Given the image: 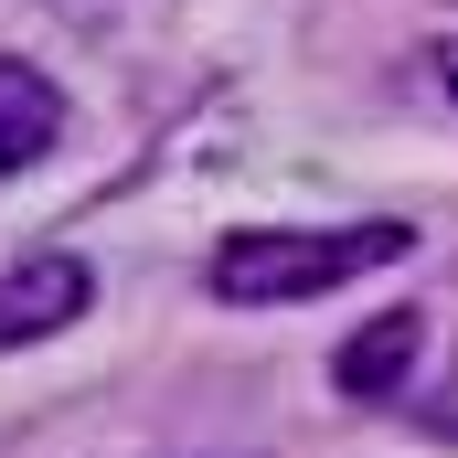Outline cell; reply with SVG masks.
Segmentation results:
<instances>
[{"mask_svg": "<svg viewBox=\"0 0 458 458\" xmlns=\"http://www.w3.org/2000/svg\"><path fill=\"white\" fill-rule=\"evenodd\" d=\"M405 256V225H267V234H234L214 256V299L234 310H277V299H320L362 267Z\"/></svg>", "mask_w": 458, "mask_h": 458, "instance_id": "6da1fadb", "label": "cell"}, {"mask_svg": "<svg viewBox=\"0 0 458 458\" xmlns=\"http://www.w3.org/2000/svg\"><path fill=\"white\" fill-rule=\"evenodd\" d=\"M416 342H427V320H416V310L373 320V331H362V342L342 352V394H384V384H394V373L416 362Z\"/></svg>", "mask_w": 458, "mask_h": 458, "instance_id": "277c9868", "label": "cell"}, {"mask_svg": "<svg viewBox=\"0 0 458 458\" xmlns=\"http://www.w3.org/2000/svg\"><path fill=\"white\" fill-rule=\"evenodd\" d=\"M54 11H64V21H128L139 0H54Z\"/></svg>", "mask_w": 458, "mask_h": 458, "instance_id": "5b68a950", "label": "cell"}, {"mask_svg": "<svg viewBox=\"0 0 458 458\" xmlns=\"http://www.w3.org/2000/svg\"><path fill=\"white\" fill-rule=\"evenodd\" d=\"M437 64H448V75H458V43H448V54H437Z\"/></svg>", "mask_w": 458, "mask_h": 458, "instance_id": "8992f818", "label": "cell"}, {"mask_svg": "<svg viewBox=\"0 0 458 458\" xmlns=\"http://www.w3.org/2000/svg\"><path fill=\"white\" fill-rule=\"evenodd\" d=\"M86 299H97L86 256H21V267L0 277V352L43 342V331H64V320H86Z\"/></svg>", "mask_w": 458, "mask_h": 458, "instance_id": "7a4b0ae2", "label": "cell"}, {"mask_svg": "<svg viewBox=\"0 0 458 458\" xmlns=\"http://www.w3.org/2000/svg\"><path fill=\"white\" fill-rule=\"evenodd\" d=\"M54 139H64V97H54L32 64H11V54H0V182H11V171H32Z\"/></svg>", "mask_w": 458, "mask_h": 458, "instance_id": "3957f363", "label": "cell"}]
</instances>
